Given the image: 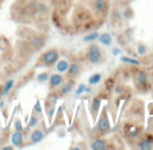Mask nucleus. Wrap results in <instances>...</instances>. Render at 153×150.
I'll return each mask as SVG.
<instances>
[{
	"label": "nucleus",
	"instance_id": "nucleus-9",
	"mask_svg": "<svg viewBox=\"0 0 153 150\" xmlns=\"http://www.w3.org/2000/svg\"><path fill=\"white\" fill-rule=\"evenodd\" d=\"M49 89L50 91H56L62 85V83L65 81V77L62 76V73H54L49 77Z\"/></svg>",
	"mask_w": 153,
	"mask_h": 150
},
{
	"label": "nucleus",
	"instance_id": "nucleus-12",
	"mask_svg": "<svg viewBox=\"0 0 153 150\" xmlns=\"http://www.w3.org/2000/svg\"><path fill=\"white\" fill-rule=\"evenodd\" d=\"M75 85H76V81L75 78H67V80L62 83L61 85V91H60V96H67L75 89Z\"/></svg>",
	"mask_w": 153,
	"mask_h": 150
},
{
	"label": "nucleus",
	"instance_id": "nucleus-23",
	"mask_svg": "<svg viewBox=\"0 0 153 150\" xmlns=\"http://www.w3.org/2000/svg\"><path fill=\"white\" fill-rule=\"evenodd\" d=\"M45 110H46V115H48L49 122H52L53 116H54V112H56V106H45Z\"/></svg>",
	"mask_w": 153,
	"mask_h": 150
},
{
	"label": "nucleus",
	"instance_id": "nucleus-11",
	"mask_svg": "<svg viewBox=\"0 0 153 150\" xmlns=\"http://www.w3.org/2000/svg\"><path fill=\"white\" fill-rule=\"evenodd\" d=\"M92 8L95 11V14L104 15L107 12V10H108V1L107 0H94Z\"/></svg>",
	"mask_w": 153,
	"mask_h": 150
},
{
	"label": "nucleus",
	"instance_id": "nucleus-19",
	"mask_svg": "<svg viewBox=\"0 0 153 150\" xmlns=\"http://www.w3.org/2000/svg\"><path fill=\"white\" fill-rule=\"evenodd\" d=\"M119 61L122 64H127V65H133V67H140L141 62L136 60L134 57H127V55H119Z\"/></svg>",
	"mask_w": 153,
	"mask_h": 150
},
{
	"label": "nucleus",
	"instance_id": "nucleus-1",
	"mask_svg": "<svg viewBox=\"0 0 153 150\" xmlns=\"http://www.w3.org/2000/svg\"><path fill=\"white\" fill-rule=\"evenodd\" d=\"M113 127H111V122L108 119V114H107V108H103L99 115V119H96V127H95V131L98 133V135L103 137L110 134Z\"/></svg>",
	"mask_w": 153,
	"mask_h": 150
},
{
	"label": "nucleus",
	"instance_id": "nucleus-7",
	"mask_svg": "<svg viewBox=\"0 0 153 150\" xmlns=\"http://www.w3.org/2000/svg\"><path fill=\"white\" fill-rule=\"evenodd\" d=\"M10 142L14 147H20L25 146V133L23 131H18V130H14V133H11L10 135Z\"/></svg>",
	"mask_w": 153,
	"mask_h": 150
},
{
	"label": "nucleus",
	"instance_id": "nucleus-13",
	"mask_svg": "<svg viewBox=\"0 0 153 150\" xmlns=\"http://www.w3.org/2000/svg\"><path fill=\"white\" fill-rule=\"evenodd\" d=\"M43 138H45V131L41 130V129H34L30 133V143L31 145L39 143V142L43 141Z\"/></svg>",
	"mask_w": 153,
	"mask_h": 150
},
{
	"label": "nucleus",
	"instance_id": "nucleus-25",
	"mask_svg": "<svg viewBox=\"0 0 153 150\" xmlns=\"http://www.w3.org/2000/svg\"><path fill=\"white\" fill-rule=\"evenodd\" d=\"M49 77H50V75L48 72H42V73H39V75L37 76V81L39 84H42V83H46L48 80H49Z\"/></svg>",
	"mask_w": 153,
	"mask_h": 150
},
{
	"label": "nucleus",
	"instance_id": "nucleus-34",
	"mask_svg": "<svg viewBox=\"0 0 153 150\" xmlns=\"http://www.w3.org/2000/svg\"><path fill=\"white\" fill-rule=\"evenodd\" d=\"M92 92V88L91 87H85V93H91Z\"/></svg>",
	"mask_w": 153,
	"mask_h": 150
},
{
	"label": "nucleus",
	"instance_id": "nucleus-18",
	"mask_svg": "<svg viewBox=\"0 0 153 150\" xmlns=\"http://www.w3.org/2000/svg\"><path fill=\"white\" fill-rule=\"evenodd\" d=\"M96 41H99V44L103 45V46H111V44H113V38H111V35L108 34V33L99 34V37Z\"/></svg>",
	"mask_w": 153,
	"mask_h": 150
},
{
	"label": "nucleus",
	"instance_id": "nucleus-4",
	"mask_svg": "<svg viewBox=\"0 0 153 150\" xmlns=\"http://www.w3.org/2000/svg\"><path fill=\"white\" fill-rule=\"evenodd\" d=\"M122 131H123L125 137H127L129 139H137V138L141 137L142 129L140 126H137V124H134V123H125Z\"/></svg>",
	"mask_w": 153,
	"mask_h": 150
},
{
	"label": "nucleus",
	"instance_id": "nucleus-17",
	"mask_svg": "<svg viewBox=\"0 0 153 150\" xmlns=\"http://www.w3.org/2000/svg\"><path fill=\"white\" fill-rule=\"evenodd\" d=\"M15 85V80L14 78H10V80H7L6 83H4L3 88H1V98H6V96L10 95V92L12 91V88H14Z\"/></svg>",
	"mask_w": 153,
	"mask_h": 150
},
{
	"label": "nucleus",
	"instance_id": "nucleus-2",
	"mask_svg": "<svg viewBox=\"0 0 153 150\" xmlns=\"http://www.w3.org/2000/svg\"><path fill=\"white\" fill-rule=\"evenodd\" d=\"M58 58H60V52L57 49H49L41 54L38 62L35 64V67H53L58 61Z\"/></svg>",
	"mask_w": 153,
	"mask_h": 150
},
{
	"label": "nucleus",
	"instance_id": "nucleus-26",
	"mask_svg": "<svg viewBox=\"0 0 153 150\" xmlns=\"http://www.w3.org/2000/svg\"><path fill=\"white\" fill-rule=\"evenodd\" d=\"M98 37H99V33L94 31V33H91V34L85 35V37H84L83 39H84V42H94V41L98 39Z\"/></svg>",
	"mask_w": 153,
	"mask_h": 150
},
{
	"label": "nucleus",
	"instance_id": "nucleus-36",
	"mask_svg": "<svg viewBox=\"0 0 153 150\" xmlns=\"http://www.w3.org/2000/svg\"><path fill=\"white\" fill-rule=\"evenodd\" d=\"M130 1H136V0H130Z\"/></svg>",
	"mask_w": 153,
	"mask_h": 150
},
{
	"label": "nucleus",
	"instance_id": "nucleus-29",
	"mask_svg": "<svg viewBox=\"0 0 153 150\" xmlns=\"http://www.w3.org/2000/svg\"><path fill=\"white\" fill-rule=\"evenodd\" d=\"M146 53H148V47L145 46V45L140 44L138 46H137V54L138 55H145Z\"/></svg>",
	"mask_w": 153,
	"mask_h": 150
},
{
	"label": "nucleus",
	"instance_id": "nucleus-28",
	"mask_svg": "<svg viewBox=\"0 0 153 150\" xmlns=\"http://www.w3.org/2000/svg\"><path fill=\"white\" fill-rule=\"evenodd\" d=\"M85 84H79L77 85V88L75 89V95L76 96H80V95H83L84 92H85Z\"/></svg>",
	"mask_w": 153,
	"mask_h": 150
},
{
	"label": "nucleus",
	"instance_id": "nucleus-15",
	"mask_svg": "<svg viewBox=\"0 0 153 150\" xmlns=\"http://www.w3.org/2000/svg\"><path fill=\"white\" fill-rule=\"evenodd\" d=\"M90 147L92 150H106V149H108V142L106 141L104 138H96V139H94L92 142H91V145H90Z\"/></svg>",
	"mask_w": 153,
	"mask_h": 150
},
{
	"label": "nucleus",
	"instance_id": "nucleus-33",
	"mask_svg": "<svg viewBox=\"0 0 153 150\" xmlns=\"http://www.w3.org/2000/svg\"><path fill=\"white\" fill-rule=\"evenodd\" d=\"M113 54L114 55H121V49H119V47H115V49H113Z\"/></svg>",
	"mask_w": 153,
	"mask_h": 150
},
{
	"label": "nucleus",
	"instance_id": "nucleus-32",
	"mask_svg": "<svg viewBox=\"0 0 153 150\" xmlns=\"http://www.w3.org/2000/svg\"><path fill=\"white\" fill-rule=\"evenodd\" d=\"M0 149L1 150H12L14 146H12V145H4V146H0Z\"/></svg>",
	"mask_w": 153,
	"mask_h": 150
},
{
	"label": "nucleus",
	"instance_id": "nucleus-5",
	"mask_svg": "<svg viewBox=\"0 0 153 150\" xmlns=\"http://www.w3.org/2000/svg\"><path fill=\"white\" fill-rule=\"evenodd\" d=\"M45 44H46V37H43V35H41V34L33 35V37L29 39V46L33 52L41 50L43 46H45Z\"/></svg>",
	"mask_w": 153,
	"mask_h": 150
},
{
	"label": "nucleus",
	"instance_id": "nucleus-31",
	"mask_svg": "<svg viewBox=\"0 0 153 150\" xmlns=\"http://www.w3.org/2000/svg\"><path fill=\"white\" fill-rule=\"evenodd\" d=\"M108 87H110V89L114 87V80H113V78H111V80H110V78L107 80V83H106V89H108Z\"/></svg>",
	"mask_w": 153,
	"mask_h": 150
},
{
	"label": "nucleus",
	"instance_id": "nucleus-16",
	"mask_svg": "<svg viewBox=\"0 0 153 150\" xmlns=\"http://www.w3.org/2000/svg\"><path fill=\"white\" fill-rule=\"evenodd\" d=\"M69 61L65 60V58H62V60H60L58 58V61L54 64L56 65V70H57L58 73H65L68 70V68H69Z\"/></svg>",
	"mask_w": 153,
	"mask_h": 150
},
{
	"label": "nucleus",
	"instance_id": "nucleus-8",
	"mask_svg": "<svg viewBox=\"0 0 153 150\" xmlns=\"http://www.w3.org/2000/svg\"><path fill=\"white\" fill-rule=\"evenodd\" d=\"M137 149L140 150H152L153 149V135L150 134H145L144 137L137 141Z\"/></svg>",
	"mask_w": 153,
	"mask_h": 150
},
{
	"label": "nucleus",
	"instance_id": "nucleus-3",
	"mask_svg": "<svg viewBox=\"0 0 153 150\" xmlns=\"http://www.w3.org/2000/svg\"><path fill=\"white\" fill-rule=\"evenodd\" d=\"M85 58L87 61L92 65H98V64L103 62V53H102V49L99 47V45L96 44H91L87 49V53H85Z\"/></svg>",
	"mask_w": 153,
	"mask_h": 150
},
{
	"label": "nucleus",
	"instance_id": "nucleus-20",
	"mask_svg": "<svg viewBox=\"0 0 153 150\" xmlns=\"http://www.w3.org/2000/svg\"><path fill=\"white\" fill-rule=\"evenodd\" d=\"M39 115H37V114H34L33 112L31 115H30V118H29V120H27V127L29 129H34V127H37L38 124H39Z\"/></svg>",
	"mask_w": 153,
	"mask_h": 150
},
{
	"label": "nucleus",
	"instance_id": "nucleus-22",
	"mask_svg": "<svg viewBox=\"0 0 153 150\" xmlns=\"http://www.w3.org/2000/svg\"><path fill=\"white\" fill-rule=\"evenodd\" d=\"M48 14V8L46 6H45V3H38V7H37V15H39V16L45 18Z\"/></svg>",
	"mask_w": 153,
	"mask_h": 150
},
{
	"label": "nucleus",
	"instance_id": "nucleus-24",
	"mask_svg": "<svg viewBox=\"0 0 153 150\" xmlns=\"http://www.w3.org/2000/svg\"><path fill=\"white\" fill-rule=\"evenodd\" d=\"M33 112L37 114V115H39V116H42L43 110H42V104H41V100H37V101H35L34 108H33Z\"/></svg>",
	"mask_w": 153,
	"mask_h": 150
},
{
	"label": "nucleus",
	"instance_id": "nucleus-10",
	"mask_svg": "<svg viewBox=\"0 0 153 150\" xmlns=\"http://www.w3.org/2000/svg\"><path fill=\"white\" fill-rule=\"evenodd\" d=\"M100 106H102V95H98L92 99V101H91V116H92L94 122H96V119H98Z\"/></svg>",
	"mask_w": 153,
	"mask_h": 150
},
{
	"label": "nucleus",
	"instance_id": "nucleus-27",
	"mask_svg": "<svg viewBox=\"0 0 153 150\" xmlns=\"http://www.w3.org/2000/svg\"><path fill=\"white\" fill-rule=\"evenodd\" d=\"M14 130H18V131H23V123L20 120L19 118H16L14 120Z\"/></svg>",
	"mask_w": 153,
	"mask_h": 150
},
{
	"label": "nucleus",
	"instance_id": "nucleus-21",
	"mask_svg": "<svg viewBox=\"0 0 153 150\" xmlns=\"http://www.w3.org/2000/svg\"><path fill=\"white\" fill-rule=\"evenodd\" d=\"M102 77H103L102 73H94V75L88 78V84H90V85H96V84H99L102 81Z\"/></svg>",
	"mask_w": 153,
	"mask_h": 150
},
{
	"label": "nucleus",
	"instance_id": "nucleus-30",
	"mask_svg": "<svg viewBox=\"0 0 153 150\" xmlns=\"http://www.w3.org/2000/svg\"><path fill=\"white\" fill-rule=\"evenodd\" d=\"M122 16H123V18H126V19H129V18H131V16H133V10L127 8L126 11H125L123 14H122Z\"/></svg>",
	"mask_w": 153,
	"mask_h": 150
},
{
	"label": "nucleus",
	"instance_id": "nucleus-35",
	"mask_svg": "<svg viewBox=\"0 0 153 150\" xmlns=\"http://www.w3.org/2000/svg\"><path fill=\"white\" fill-rule=\"evenodd\" d=\"M149 127H150V129H153V118L149 120Z\"/></svg>",
	"mask_w": 153,
	"mask_h": 150
},
{
	"label": "nucleus",
	"instance_id": "nucleus-14",
	"mask_svg": "<svg viewBox=\"0 0 153 150\" xmlns=\"http://www.w3.org/2000/svg\"><path fill=\"white\" fill-rule=\"evenodd\" d=\"M65 73H67V77L68 78H76L81 73V65L79 62L69 64V68H68V70Z\"/></svg>",
	"mask_w": 153,
	"mask_h": 150
},
{
	"label": "nucleus",
	"instance_id": "nucleus-6",
	"mask_svg": "<svg viewBox=\"0 0 153 150\" xmlns=\"http://www.w3.org/2000/svg\"><path fill=\"white\" fill-rule=\"evenodd\" d=\"M134 83H136V87L140 91L146 89L148 85H149V75L146 72H144V70H140L136 75V77H134Z\"/></svg>",
	"mask_w": 153,
	"mask_h": 150
}]
</instances>
